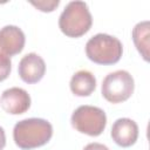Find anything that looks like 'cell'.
Masks as SVG:
<instances>
[{
  "instance_id": "cell-1",
  "label": "cell",
  "mask_w": 150,
  "mask_h": 150,
  "mask_svg": "<svg viewBox=\"0 0 150 150\" xmlns=\"http://www.w3.org/2000/svg\"><path fill=\"white\" fill-rule=\"evenodd\" d=\"M53 136L52 124L43 118H25L19 121L13 129V139L22 150L42 146Z\"/></svg>"
},
{
  "instance_id": "cell-10",
  "label": "cell",
  "mask_w": 150,
  "mask_h": 150,
  "mask_svg": "<svg viewBox=\"0 0 150 150\" xmlns=\"http://www.w3.org/2000/svg\"><path fill=\"white\" fill-rule=\"evenodd\" d=\"M70 90L76 96H89L96 88V79L89 70H79L70 79Z\"/></svg>"
},
{
  "instance_id": "cell-7",
  "label": "cell",
  "mask_w": 150,
  "mask_h": 150,
  "mask_svg": "<svg viewBox=\"0 0 150 150\" xmlns=\"http://www.w3.org/2000/svg\"><path fill=\"white\" fill-rule=\"evenodd\" d=\"M18 73L23 82L33 84L43 77L46 73V63L43 59L36 53H29L20 60Z\"/></svg>"
},
{
  "instance_id": "cell-6",
  "label": "cell",
  "mask_w": 150,
  "mask_h": 150,
  "mask_svg": "<svg viewBox=\"0 0 150 150\" xmlns=\"http://www.w3.org/2000/svg\"><path fill=\"white\" fill-rule=\"evenodd\" d=\"M0 104L6 112L11 115H20L29 109L30 96L25 89L12 87L1 94Z\"/></svg>"
},
{
  "instance_id": "cell-15",
  "label": "cell",
  "mask_w": 150,
  "mask_h": 150,
  "mask_svg": "<svg viewBox=\"0 0 150 150\" xmlns=\"http://www.w3.org/2000/svg\"><path fill=\"white\" fill-rule=\"evenodd\" d=\"M6 145V135H5V130L0 127V150H2Z\"/></svg>"
},
{
  "instance_id": "cell-3",
  "label": "cell",
  "mask_w": 150,
  "mask_h": 150,
  "mask_svg": "<svg viewBox=\"0 0 150 150\" xmlns=\"http://www.w3.org/2000/svg\"><path fill=\"white\" fill-rule=\"evenodd\" d=\"M123 53L121 41L109 34L98 33L90 38L86 43L88 59L97 64H115L120 61Z\"/></svg>"
},
{
  "instance_id": "cell-8",
  "label": "cell",
  "mask_w": 150,
  "mask_h": 150,
  "mask_svg": "<svg viewBox=\"0 0 150 150\" xmlns=\"http://www.w3.org/2000/svg\"><path fill=\"white\" fill-rule=\"evenodd\" d=\"M111 137L114 142L122 148L131 146L137 141L138 125L131 118H118L114 122L111 127Z\"/></svg>"
},
{
  "instance_id": "cell-4",
  "label": "cell",
  "mask_w": 150,
  "mask_h": 150,
  "mask_svg": "<svg viewBox=\"0 0 150 150\" xmlns=\"http://www.w3.org/2000/svg\"><path fill=\"white\" fill-rule=\"evenodd\" d=\"M70 122L77 131L89 136H98L105 129L107 116L101 108L86 104L74 110Z\"/></svg>"
},
{
  "instance_id": "cell-14",
  "label": "cell",
  "mask_w": 150,
  "mask_h": 150,
  "mask_svg": "<svg viewBox=\"0 0 150 150\" xmlns=\"http://www.w3.org/2000/svg\"><path fill=\"white\" fill-rule=\"evenodd\" d=\"M83 150H109V148L105 146L104 144L94 142V143H89V144H87V145L83 148Z\"/></svg>"
},
{
  "instance_id": "cell-11",
  "label": "cell",
  "mask_w": 150,
  "mask_h": 150,
  "mask_svg": "<svg viewBox=\"0 0 150 150\" xmlns=\"http://www.w3.org/2000/svg\"><path fill=\"white\" fill-rule=\"evenodd\" d=\"M134 43L145 61H149V21L138 22L132 29Z\"/></svg>"
},
{
  "instance_id": "cell-9",
  "label": "cell",
  "mask_w": 150,
  "mask_h": 150,
  "mask_svg": "<svg viewBox=\"0 0 150 150\" xmlns=\"http://www.w3.org/2000/svg\"><path fill=\"white\" fill-rule=\"evenodd\" d=\"M25 34L21 28L8 25L0 29V49L9 57L19 54L25 47Z\"/></svg>"
},
{
  "instance_id": "cell-5",
  "label": "cell",
  "mask_w": 150,
  "mask_h": 150,
  "mask_svg": "<svg viewBox=\"0 0 150 150\" xmlns=\"http://www.w3.org/2000/svg\"><path fill=\"white\" fill-rule=\"evenodd\" d=\"M135 82L131 74L127 70L109 73L102 82V96L111 103L127 101L134 93Z\"/></svg>"
},
{
  "instance_id": "cell-2",
  "label": "cell",
  "mask_w": 150,
  "mask_h": 150,
  "mask_svg": "<svg viewBox=\"0 0 150 150\" xmlns=\"http://www.w3.org/2000/svg\"><path fill=\"white\" fill-rule=\"evenodd\" d=\"M93 25V18L88 5L84 1L75 0L67 4L59 18L61 32L69 38L84 35Z\"/></svg>"
},
{
  "instance_id": "cell-12",
  "label": "cell",
  "mask_w": 150,
  "mask_h": 150,
  "mask_svg": "<svg viewBox=\"0 0 150 150\" xmlns=\"http://www.w3.org/2000/svg\"><path fill=\"white\" fill-rule=\"evenodd\" d=\"M11 70H12L11 57L0 49V82L9 76Z\"/></svg>"
},
{
  "instance_id": "cell-13",
  "label": "cell",
  "mask_w": 150,
  "mask_h": 150,
  "mask_svg": "<svg viewBox=\"0 0 150 150\" xmlns=\"http://www.w3.org/2000/svg\"><path fill=\"white\" fill-rule=\"evenodd\" d=\"M30 4L42 12H52L59 6L60 1L59 0H50V1L41 0V1H30Z\"/></svg>"
}]
</instances>
